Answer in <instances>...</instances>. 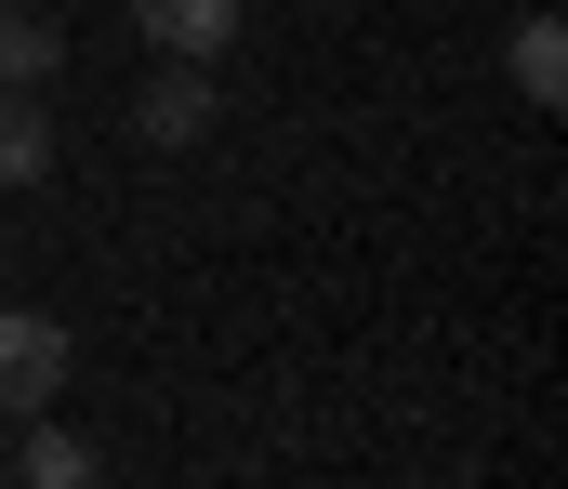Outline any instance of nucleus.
<instances>
[{
  "label": "nucleus",
  "mask_w": 568,
  "mask_h": 489,
  "mask_svg": "<svg viewBox=\"0 0 568 489\" xmlns=\"http://www.w3.org/2000/svg\"><path fill=\"white\" fill-rule=\"evenodd\" d=\"M53 397H67V318L0 305V424L13 410H53Z\"/></svg>",
  "instance_id": "1"
},
{
  "label": "nucleus",
  "mask_w": 568,
  "mask_h": 489,
  "mask_svg": "<svg viewBox=\"0 0 568 489\" xmlns=\"http://www.w3.org/2000/svg\"><path fill=\"white\" fill-rule=\"evenodd\" d=\"M133 133H145V146H199V133H212V67L159 53V67H145V93H133Z\"/></svg>",
  "instance_id": "2"
},
{
  "label": "nucleus",
  "mask_w": 568,
  "mask_h": 489,
  "mask_svg": "<svg viewBox=\"0 0 568 489\" xmlns=\"http://www.w3.org/2000/svg\"><path fill=\"white\" fill-rule=\"evenodd\" d=\"M133 27L159 53H185V67H212L225 40H239V0H133Z\"/></svg>",
  "instance_id": "3"
},
{
  "label": "nucleus",
  "mask_w": 568,
  "mask_h": 489,
  "mask_svg": "<svg viewBox=\"0 0 568 489\" xmlns=\"http://www.w3.org/2000/svg\"><path fill=\"white\" fill-rule=\"evenodd\" d=\"M53 67H67V27L27 13V0H0V93H40Z\"/></svg>",
  "instance_id": "4"
},
{
  "label": "nucleus",
  "mask_w": 568,
  "mask_h": 489,
  "mask_svg": "<svg viewBox=\"0 0 568 489\" xmlns=\"http://www.w3.org/2000/svg\"><path fill=\"white\" fill-rule=\"evenodd\" d=\"M13 489H106V450L67 437V424H40V437L13 450Z\"/></svg>",
  "instance_id": "5"
},
{
  "label": "nucleus",
  "mask_w": 568,
  "mask_h": 489,
  "mask_svg": "<svg viewBox=\"0 0 568 489\" xmlns=\"http://www.w3.org/2000/svg\"><path fill=\"white\" fill-rule=\"evenodd\" d=\"M40 172H53V120L27 93H0V185H40Z\"/></svg>",
  "instance_id": "6"
},
{
  "label": "nucleus",
  "mask_w": 568,
  "mask_h": 489,
  "mask_svg": "<svg viewBox=\"0 0 568 489\" xmlns=\"http://www.w3.org/2000/svg\"><path fill=\"white\" fill-rule=\"evenodd\" d=\"M516 93H529V106H556V93H568V27H556V13L516 27Z\"/></svg>",
  "instance_id": "7"
},
{
  "label": "nucleus",
  "mask_w": 568,
  "mask_h": 489,
  "mask_svg": "<svg viewBox=\"0 0 568 489\" xmlns=\"http://www.w3.org/2000/svg\"><path fill=\"white\" fill-rule=\"evenodd\" d=\"M0 489H13V450H0Z\"/></svg>",
  "instance_id": "8"
}]
</instances>
